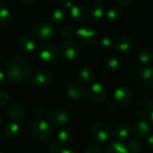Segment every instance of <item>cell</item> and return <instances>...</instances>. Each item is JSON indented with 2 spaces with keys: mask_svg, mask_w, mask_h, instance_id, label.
Wrapping results in <instances>:
<instances>
[{
  "mask_svg": "<svg viewBox=\"0 0 153 153\" xmlns=\"http://www.w3.org/2000/svg\"><path fill=\"white\" fill-rule=\"evenodd\" d=\"M84 153H103V152L99 147H97L95 145H91L85 149Z\"/></svg>",
  "mask_w": 153,
  "mask_h": 153,
  "instance_id": "obj_35",
  "label": "cell"
},
{
  "mask_svg": "<svg viewBox=\"0 0 153 153\" xmlns=\"http://www.w3.org/2000/svg\"><path fill=\"white\" fill-rule=\"evenodd\" d=\"M31 67L28 61L19 55L12 56L4 65L5 78L12 83L24 82L30 75Z\"/></svg>",
  "mask_w": 153,
  "mask_h": 153,
  "instance_id": "obj_1",
  "label": "cell"
},
{
  "mask_svg": "<svg viewBox=\"0 0 153 153\" xmlns=\"http://www.w3.org/2000/svg\"><path fill=\"white\" fill-rule=\"evenodd\" d=\"M0 153H4V152H2V151H0Z\"/></svg>",
  "mask_w": 153,
  "mask_h": 153,
  "instance_id": "obj_45",
  "label": "cell"
},
{
  "mask_svg": "<svg viewBox=\"0 0 153 153\" xmlns=\"http://www.w3.org/2000/svg\"><path fill=\"white\" fill-rule=\"evenodd\" d=\"M4 80H5V74H4V73L0 71V87L4 84Z\"/></svg>",
  "mask_w": 153,
  "mask_h": 153,
  "instance_id": "obj_40",
  "label": "cell"
},
{
  "mask_svg": "<svg viewBox=\"0 0 153 153\" xmlns=\"http://www.w3.org/2000/svg\"><path fill=\"white\" fill-rule=\"evenodd\" d=\"M52 126L46 120H38L31 126V134L38 141H48L52 136Z\"/></svg>",
  "mask_w": 153,
  "mask_h": 153,
  "instance_id": "obj_3",
  "label": "cell"
},
{
  "mask_svg": "<svg viewBox=\"0 0 153 153\" xmlns=\"http://www.w3.org/2000/svg\"><path fill=\"white\" fill-rule=\"evenodd\" d=\"M106 153H128V149L122 142H112L106 149Z\"/></svg>",
  "mask_w": 153,
  "mask_h": 153,
  "instance_id": "obj_26",
  "label": "cell"
},
{
  "mask_svg": "<svg viewBox=\"0 0 153 153\" xmlns=\"http://www.w3.org/2000/svg\"><path fill=\"white\" fill-rule=\"evenodd\" d=\"M1 123H2V118H1V117H0V125H1Z\"/></svg>",
  "mask_w": 153,
  "mask_h": 153,
  "instance_id": "obj_43",
  "label": "cell"
},
{
  "mask_svg": "<svg viewBox=\"0 0 153 153\" xmlns=\"http://www.w3.org/2000/svg\"><path fill=\"white\" fill-rule=\"evenodd\" d=\"M100 47L104 51H109V50H112L114 48L115 44L110 38L106 37V38H103L100 41Z\"/></svg>",
  "mask_w": 153,
  "mask_h": 153,
  "instance_id": "obj_31",
  "label": "cell"
},
{
  "mask_svg": "<svg viewBox=\"0 0 153 153\" xmlns=\"http://www.w3.org/2000/svg\"><path fill=\"white\" fill-rule=\"evenodd\" d=\"M91 136L94 140L100 143H106L111 139L112 131L108 125L104 122H96L91 129Z\"/></svg>",
  "mask_w": 153,
  "mask_h": 153,
  "instance_id": "obj_5",
  "label": "cell"
},
{
  "mask_svg": "<svg viewBox=\"0 0 153 153\" xmlns=\"http://www.w3.org/2000/svg\"><path fill=\"white\" fill-rule=\"evenodd\" d=\"M128 153H140V152H128Z\"/></svg>",
  "mask_w": 153,
  "mask_h": 153,
  "instance_id": "obj_42",
  "label": "cell"
},
{
  "mask_svg": "<svg viewBox=\"0 0 153 153\" xmlns=\"http://www.w3.org/2000/svg\"><path fill=\"white\" fill-rule=\"evenodd\" d=\"M134 93L127 86H120L114 92V101L121 108L127 107L133 100Z\"/></svg>",
  "mask_w": 153,
  "mask_h": 153,
  "instance_id": "obj_9",
  "label": "cell"
},
{
  "mask_svg": "<svg viewBox=\"0 0 153 153\" xmlns=\"http://www.w3.org/2000/svg\"><path fill=\"white\" fill-rule=\"evenodd\" d=\"M106 16L108 21L111 22H116L120 20L122 16V10L118 6H112L106 13Z\"/></svg>",
  "mask_w": 153,
  "mask_h": 153,
  "instance_id": "obj_28",
  "label": "cell"
},
{
  "mask_svg": "<svg viewBox=\"0 0 153 153\" xmlns=\"http://www.w3.org/2000/svg\"><path fill=\"white\" fill-rule=\"evenodd\" d=\"M31 34L37 40L47 41L54 36L55 30L51 23L48 22H40L33 26Z\"/></svg>",
  "mask_w": 153,
  "mask_h": 153,
  "instance_id": "obj_4",
  "label": "cell"
},
{
  "mask_svg": "<svg viewBox=\"0 0 153 153\" xmlns=\"http://www.w3.org/2000/svg\"><path fill=\"white\" fill-rule=\"evenodd\" d=\"M139 75L144 84L150 88H153V66H148L142 69Z\"/></svg>",
  "mask_w": 153,
  "mask_h": 153,
  "instance_id": "obj_23",
  "label": "cell"
},
{
  "mask_svg": "<svg viewBox=\"0 0 153 153\" xmlns=\"http://www.w3.org/2000/svg\"><path fill=\"white\" fill-rule=\"evenodd\" d=\"M69 119H70L69 114L63 109H55L49 115L50 124L57 127L67 125Z\"/></svg>",
  "mask_w": 153,
  "mask_h": 153,
  "instance_id": "obj_13",
  "label": "cell"
},
{
  "mask_svg": "<svg viewBox=\"0 0 153 153\" xmlns=\"http://www.w3.org/2000/svg\"><path fill=\"white\" fill-rule=\"evenodd\" d=\"M134 1V0H117L118 4H121V5H123V6H128V5H130Z\"/></svg>",
  "mask_w": 153,
  "mask_h": 153,
  "instance_id": "obj_37",
  "label": "cell"
},
{
  "mask_svg": "<svg viewBox=\"0 0 153 153\" xmlns=\"http://www.w3.org/2000/svg\"><path fill=\"white\" fill-rule=\"evenodd\" d=\"M90 13L95 20H101L106 14L105 6L100 3H96L91 6Z\"/></svg>",
  "mask_w": 153,
  "mask_h": 153,
  "instance_id": "obj_27",
  "label": "cell"
},
{
  "mask_svg": "<svg viewBox=\"0 0 153 153\" xmlns=\"http://www.w3.org/2000/svg\"><path fill=\"white\" fill-rule=\"evenodd\" d=\"M89 100L93 102L100 104L107 99V90L105 86L100 82H93L89 86L87 91Z\"/></svg>",
  "mask_w": 153,
  "mask_h": 153,
  "instance_id": "obj_8",
  "label": "cell"
},
{
  "mask_svg": "<svg viewBox=\"0 0 153 153\" xmlns=\"http://www.w3.org/2000/svg\"><path fill=\"white\" fill-rule=\"evenodd\" d=\"M67 96L74 100H78L82 99L86 94V88L82 82L80 81H74L69 83L66 88Z\"/></svg>",
  "mask_w": 153,
  "mask_h": 153,
  "instance_id": "obj_10",
  "label": "cell"
},
{
  "mask_svg": "<svg viewBox=\"0 0 153 153\" xmlns=\"http://www.w3.org/2000/svg\"><path fill=\"white\" fill-rule=\"evenodd\" d=\"M39 56L40 60L46 64H56L59 59L58 48L55 44L50 42L43 43L39 48Z\"/></svg>",
  "mask_w": 153,
  "mask_h": 153,
  "instance_id": "obj_2",
  "label": "cell"
},
{
  "mask_svg": "<svg viewBox=\"0 0 153 153\" xmlns=\"http://www.w3.org/2000/svg\"><path fill=\"white\" fill-rule=\"evenodd\" d=\"M134 45V40L129 36H122L117 39L115 44V48L119 52H127L129 51Z\"/></svg>",
  "mask_w": 153,
  "mask_h": 153,
  "instance_id": "obj_18",
  "label": "cell"
},
{
  "mask_svg": "<svg viewBox=\"0 0 153 153\" xmlns=\"http://www.w3.org/2000/svg\"><path fill=\"white\" fill-rule=\"evenodd\" d=\"M18 44H19V47L21 48V49H22L25 52H32L36 49L35 40L28 35L22 36L19 39Z\"/></svg>",
  "mask_w": 153,
  "mask_h": 153,
  "instance_id": "obj_19",
  "label": "cell"
},
{
  "mask_svg": "<svg viewBox=\"0 0 153 153\" xmlns=\"http://www.w3.org/2000/svg\"><path fill=\"white\" fill-rule=\"evenodd\" d=\"M60 33L63 37L66 39H72L73 37L76 36V30L71 25H65L60 29Z\"/></svg>",
  "mask_w": 153,
  "mask_h": 153,
  "instance_id": "obj_30",
  "label": "cell"
},
{
  "mask_svg": "<svg viewBox=\"0 0 153 153\" xmlns=\"http://www.w3.org/2000/svg\"><path fill=\"white\" fill-rule=\"evenodd\" d=\"M131 131H132V134L136 138L143 139V138H146L149 136V134H151V131H152V127L148 122H146L144 120H139V121H136L133 125Z\"/></svg>",
  "mask_w": 153,
  "mask_h": 153,
  "instance_id": "obj_12",
  "label": "cell"
},
{
  "mask_svg": "<svg viewBox=\"0 0 153 153\" xmlns=\"http://www.w3.org/2000/svg\"><path fill=\"white\" fill-rule=\"evenodd\" d=\"M148 118L151 122V124L153 125V108L149 112V115H148Z\"/></svg>",
  "mask_w": 153,
  "mask_h": 153,
  "instance_id": "obj_41",
  "label": "cell"
},
{
  "mask_svg": "<svg viewBox=\"0 0 153 153\" xmlns=\"http://www.w3.org/2000/svg\"><path fill=\"white\" fill-rule=\"evenodd\" d=\"M94 72L89 66H82L78 70V80L82 83H91L94 80Z\"/></svg>",
  "mask_w": 153,
  "mask_h": 153,
  "instance_id": "obj_17",
  "label": "cell"
},
{
  "mask_svg": "<svg viewBox=\"0 0 153 153\" xmlns=\"http://www.w3.org/2000/svg\"><path fill=\"white\" fill-rule=\"evenodd\" d=\"M57 153H78L74 149H70V148H64V149H60L59 152Z\"/></svg>",
  "mask_w": 153,
  "mask_h": 153,
  "instance_id": "obj_38",
  "label": "cell"
},
{
  "mask_svg": "<svg viewBox=\"0 0 153 153\" xmlns=\"http://www.w3.org/2000/svg\"><path fill=\"white\" fill-rule=\"evenodd\" d=\"M13 15L11 11L8 8L1 7L0 8V24L1 25H8L12 22Z\"/></svg>",
  "mask_w": 153,
  "mask_h": 153,
  "instance_id": "obj_29",
  "label": "cell"
},
{
  "mask_svg": "<svg viewBox=\"0 0 153 153\" xmlns=\"http://www.w3.org/2000/svg\"><path fill=\"white\" fill-rule=\"evenodd\" d=\"M72 18L76 22H84L89 18L90 13L87 7L83 4H74L70 9Z\"/></svg>",
  "mask_w": 153,
  "mask_h": 153,
  "instance_id": "obj_14",
  "label": "cell"
},
{
  "mask_svg": "<svg viewBox=\"0 0 153 153\" xmlns=\"http://www.w3.org/2000/svg\"><path fill=\"white\" fill-rule=\"evenodd\" d=\"M131 133H132V131H131L130 126L127 124L122 123L116 126V128L114 130V137L117 141L121 142V141L128 139Z\"/></svg>",
  "mask_w": 153,
  "mask_h": 153,
  "instance_id": "obj_16",
  "label": "cell"
},
{
  "mask_svg": "<svg viewBox=\"0 0 153 153\" xmlns=\"http://www.w3.org/2000/svg\"><path fill=\"white\" fill-rule=\"evenodd\" d=\"M138 60L142 65H149L153 60V51L148 47L142 48L138 52Z\"/></svg>",
  "mask_w": 153,
  "mask_h": 153,
  "instance_id": "obj_22",
  "label": "cell"
},
{
  "mask_svg": "<svg viewBox=\"0 0 153 153\" xmlns=\"http://www.w3.org/2000/svg\"><path fill=\"white\" fill-rule=\"evenodd\" d=\"M61 54L66 61H75L80 55L79 44L74 39H66L61 46Z\"/></svg>",
  "mask_w": 153,
  "mask_h": 153,
  "instance_id": "obj_7",
  "label": "cell"
},
{
  "mask_svg": "<svg viewBox=\"0 0 153 153\" xmlns=\"http://www.w3.org/2000/svg\"><path fill=\"white\" fill-rule=\"evenodd\" d=\"M59 4L61 8H65V9H71L73 7V2L72 0H59Z\"/></svg>",
  "mask_w": 153,
  "mask_h": 153,
  "instance_id": "obj_34",
  "label": "cell"
},
{
  "mask_svg": "<svg viewBox=\"0 0 153 153\" xmlns=\"http://www.w3.org/2000/svg\"><path fill=\"white\" fill-rule=\"evenodd\" d=\"M4 134L6 138L12 140L17 137L20 133V126L15 123L14 121L9 122L4 125Z\"/></svg>",
  "mask_w": 153,
  "mask_h": 153,
  "instance_id": "obj_20",
  "label": "cell"
},
{
  "mask_svg": "<svg viewBox=\"0 0 153 153\" xmlns=\"http://www.w3.org/2000/svg\"><path fill=\"white\" fill-rule=\"evenodd\" d=\"M57 142L62 146H69L74 141V134L68 129H62L57 133Z\"/></svg>",
  "mask_w": 153,
  "mask_h": 153,
  "instance_id": "obj_21",
  "label": "cell"
},
{
  "mask_svg": "<svg viewBox=\"0 0 153 153\" xmlns=\"http://www.w3.org/2000/svg\"><path fill=\"white\" fill-rule=\"evenodd\" d=\"M146 145L149 149L152 150L153 151V135L148 136L147 140H146Z\"/></svg>",
  "mask_w": 153,
  "mask_h": 153,
  "instance_id": "obj_36",
  "label": "cell"
},
{
  "mask_svg": "<svg viewBox=\"0 0 153 153\" xmlns=\"http://www.w3.org/2000/svg\"><path fill=\"white\" fill-rule=\"evenodd\" d=\"M123 65V61L120 57L117 56H111L108 57L105 61V66L109 71L119 70Z\"/></svg>",
  "mask_w": 153,
  "mask_h": 153,
  "instance_id": "obj_24",
  "label": "cell"
},
{
  "mask_svg": "<svg viewBox=\"0 0 153 153\" xmlns=\"http://www.w3.org/2000/svg\"><path fill=\"white\" fill-rule=\"evenodd\" d=\"M54 81L53 74L47 69H41L37 71L30 78V82L37 88H47Z\"/></svg>",
  "mask_w": 153,
  "mask_h": 153,
  "instance_id": "obj_6",
  "label": "cell"
},
{
  "mask_svg": "<svg viewBox=\"0 0 153 153\" xmlns=\"http://www.w3.org/2000/svg\"><path fill=\"white\" fill-rule=\"evenodd\" d=\"M76 36L78 39L85 45H93L97 39V33L96 31L91 29V27H81L76 30Z\"/></svg>",
  "mask_w": 153,
  "mask_h": 153,
  "instance_id": "obj_11",
  "label": "cell"
},
{
  "mask_svg": "<svg viewBox=\"0 0 153 153\" xmlns=\"http://www.w3.org/2000/svg\"><path fill=\"white\" fill-rule=\"evenodd\" d=\"M65 18H66L65 12L61 7L55 8L51 12V13H50V20L55 24H61V23H63L65 21Z\"/></svg>",
  "mask_w": 153,
  "mask_h": 153,
  "instance_id": "obj_25",
  "label": "cell"
},
{
  "mask_svg": "<svg viewBox=\"0 0 153 153\" xmlns=\"http://www.w3.org/2000/svg\"><path fill=\"white\" fill-rule=\"evenodd\" d=\"M24 111H25V108L23 103L16 101L8 108L7 116L13 121H17L22 118L24 115Z\"/></svg>",
  "mask_w": 153,
  "mask_h": 153,
  "instance_id": "obj_15",
  "label": "cell"
},
{
  "mask_svg": "<svg viewBox=\"0 0 153 153\" xmlns=\"http://www.w3.org/2000/svg\"><path fill=\"white\" fill-rule=\"evenodd\" d=\"M128 152H140L142 150V144L139 143L138 140L133 139L130 140L128 142V143L126 144Z\"/></svg>",
  "mask_w": 153,
  "mask_h": 153,
  "instance_id": "obj_32",
  "label": "cell"
},
{
  "mask_svg": "<svg viewBox=\"0 0 153 153\" xmlns=\"http://www.w3.org/2000/svg\"><path fill=\"white\" fill-rule=\"evenodd\" d=\"M95 1H97V2H100V1H103V0H95Z\"/></svg>",
  "mask_w": 153,
  "mask_h": 153,
  "instance_id": "obj_44",
  "label": "cell"
},
{
  "mask_svg": "<svg viewBox=\"0 0 153 153\" xmlns=\"http://www.w3.org/2000/svg\"><path fill=\"white\" fill-rule=\"evenodd\" d=\"M0 61H1V54H0Z\"/></svg>",
  "mask_w": 153,
  "mask_h": 153,
  "instance_id": "obj_46",
  "label": "cell"
},
{
  "mask_svg": "<svg viewBox=\"0 0 153 153\" xmlns=\"http://www.w3.org/2000/svg\"><path fill=\"white\" fill-rule=\"evenodd\" d=\"M21 3H22L23 4H26V5H31L33 4H35L38 0H19Z\"/></svg>",
  "mask_w": 153,
  "mask_h": 153,
  "instance_id": "obj_39",
  "label": "cell"
},
{
  "mask_svg": "<svg viewBox=\"0 0 153 153\" xmlns=\"http://www.w3.org/2000/svg\"><path fill=\"white\" fill-rule=\"evenodd\" d=\"M9 101V95L6 91L0 90V108H4Z\"/></svg>",
  "mask_w": 153,
  "mask_h": 153,
  "instance_id": "obj_33",
  "label": "cell"
}]
</instances>
